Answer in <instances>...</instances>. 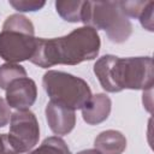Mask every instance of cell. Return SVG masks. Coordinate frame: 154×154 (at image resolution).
I'll return each instance as SVG.
<instances>
[{"label": "cell", "mask_w": 154, "mask_h": 154, "mask_svg": "<svg viewBox=\"0 0 154 154\" xmlns=\"http://www.w3.org/2000/svg\"><path fill=\"white\" fill-rule=\"evenodd\" d=\"M147 4L148 1H119V5L128 18H138Z\"/></svg>", "instance_id": "5bb4252c"}, {"label": "cell", "mask_w": 154, "mask_h": 154, "mask_svg": "<svg viewBox=\"0 0 154 154\" xmlns=\"http://www.w3.org/2000/svg\"><path fill=\"white\" fill-rule=\"evenodd\" d=\"M111 108L112 101L108 95L103 93L91 95L89 101L82 108L83 120L89 125H97L108 118Z\"/></svg>", "instance_id": "9c48e42d"}, {"label": "cell", "mask_w": 154, "mask_h": 154, "mask_svg": "<svg viewBox=\"0 0 154 154\" xmlns=\"http://www.w3.org/2000/svg\"><path fill=\"white\" fill-rule=\"evenodd\" d=\"M37 37L29 18L23 14L8 16L0 31V58L7 63L17 64L30 60L36 51Z\"/></svg>", "instance_id": "3957f363"}, {"label": "cell", "mask_w": 154, "mask_h": 154, "mask_svg": "<svg viewBox=\"0 0 154 154\" xmlns=\"http://www.w3.org/2000/svg\"><path fill=\"white\" fill-rule=\"evenodd\" d=\"M10 119H11L10 106L7 105L6 100L0 97V128H4L5 125H7Z\"/></svg>", "instance_id": "ac0fdd59"}, {"label": "cell", "mask_w": 154, "mask_h": 154, "mask_svg": "<svg viewBox=\"0 0 154 154\" xmlns=\"http://www.w3.org/2000/svg\"><path fill=\"white\" fill-rule=\"evenodd\" d=\"M46 119L55 135H67L76 125L75 111L51 100L46 106Z\"/></svg>", "instance_id": "ba28073f"}, {"label": "cell", "mask_w": 154, "mask_h": 154, "mask_svg": "<svg viewBox=\"0 0 154 154\" xmlns=\"http://www.w3.org/2000/svg\"><path fill=\"white\" fill-rule=\"evenodd\" d=\"M100 46L97 31L84 25L61 37L37 38L36 51L30 61L42 69L54 65H77L95 59Z\"/></svg>", "instance_id": "6da1fadb"}, {"label": "cell", "mask_w": 154, "mask_h": 154, "mask_svg": "<svg viewBox=\"0 0 154 154\" xmlns=\"http://www.w3.org/2000/svg\"><path fill=\"white\" fill-rule=\"evenodd\" d=\"M28 77L25 69L19 64L6 63L0 66V88L7 89V87L16 79Z\"/></svg>", "instance_id": "4fadbf2b"}, {"label": "cell", "mask_w": 154, "mask_h": 154, "mask_svg": "<svg viewBox=\"0 0 154 154\" xmlns=\"http://www.w3.org/2000/svg\"><path fill=\"white\" fill-rule=\"evenodd\" d=\"M153 8H154V2L153 1H148V4L144 7L143 12L138 17V19L141 22V25L144 29H147L148 31H153L154 30V26H153Z\"/></svg>", "instance_id": "2e32d148"}, {"label": "cell", "mask_w": 154, "mask_h": 154, "mask_svg": "<svg viewBox=\"0 0 154 154\" xmlns=\"http://www.w3.org/2000/svg\"><path fill=\"white\" fill-rule=\"evenodd\" d=\"M94 146L101 154H122L126 149V138L118 130H106L96 136Z\"/></svg>", "instance_id": "30bf717a"}, {"label": "cell", "mask_w": 154, "mask_h": 154, "mask_svg": "<svg viewBox=\"0 0 154 154\" xmlns=\"http://www.w3.org/2000/svg\"><path fill=\"white\" fill-rule=\"evenodd\" d=\"M42 85L51 101L73 111L82 109L91 97L90 87L83 78L63 71L48 70L43 75Z\"/></svg>", "instance_id": "5b68a950"}, {"label": "cell", "mask_w": 154, "mask_h": 154, "mask_svg": "<svg viewBox=\"0 0 154 154\" xmlns=\"http://www.w3.org/2000/svg\"><path fill=\"white\" fill-rule=\"evenodd\" d=\"M0 154H19L14 143L6 134H0Z\"/></svg>", "instance_id": "e0dca14e"}, {"label": "cell", "mask_w": 154, "mask_h": 154, "mask_svg": "<svg viewBox=\"0 0 154 154\" xmlns=\"http://www.w3.org/2000/svg\"><path fill=\"white\" fill-rule=\"evenodd\" d=\"M77 154H101V153L97 152L96 149H84V150L78 152Z\"/></svg>", "instance_id": "d6986e66"}, {"label": "cell", "mask_w": 154, "mask_h": 154, "mask_svg": "<svg viewBox=\"0 0 154 154\" xmlns=\"http://www.w3.org/2000/svg\"><path fill=\"white\" fill-rule=\"evenodd\" d=\"M94 73L108 93H119L124 89L146 91L152 89L154 82L150 57L119 58L106 54L94 64Z\"/></svg>", "instance_id": "7a4b0ae2"}, {"label": "cell", "mask_w": 154, "mask_h": 154, "mask_svg": "<svg viewBox=\"0 0 154 154\" xmlns=\"http://www.w3.org/2000/svg\"><path fill=\"white\" fill-rule=\"evenodd\" d=\"M28 154H71V150L63 138L59 136H51L43 140L37 148Z\"/></svg>", "instance_id": "7c38bea8"}, {"label": "cell", "mask_w": 154, "mask_h": 154, "mask_svg": "<svg viewBox=\"0 0 154 154\" xmlns=\"http://www.w3.org/2000/svg\"><path fill=\"white\" fill-rule=\"evenodd\" d=\"M37 87L29 77H22L13 81L6 89V102L17 111L29 109L36 101Z\"/></svg>", "instance_id": "52a82bcc"}, {"label": "cell", "mask_w": 154, "mask_h": 154, "mask_svg": "<svg viewBox=\"0 0 154 154\" xmlns=\"http://www.w3.org/2000/svg\"><path fill=\"white\" fill-rule=\"evenodd\" d=\"M81 22L95 30H105L114 43L125 42L132 32V24L119 1H84Z\"/></svg>", "instance_id": "277c9868"}, {"label": "cell", "mask_w": 154, "mask_h": 154, "mask_svg": "<svg viewBox=\"0 0 154 154\" xmlns=\"http://www.w3.org/2000/svg\"><path fill=\"white\" fill-rule=\"evenodd\" d=\"M10 138L19 154L32 149L40 138V126L36 116L30 111H16L10 119Z\"/></svg>", "instance_id": "8992f818"}, {"label": "cell", "mask_w": 154, "mask_h": 154, "mask_svg": "<svg viewBox=\"0 0 154 154\" xmlns=\"http://www.w3.org/2000/svg\"><path fill=\"white\" fill-rule=\"evenodd\" d=\"M84 1H55V10L58 14L66 22L77 23L81 22Z\"/></svg>", "instance_id": "8fae6325"}, {"label": "cell", "mask_w": 154, "mask_h": 154, "mask_svg": "<svg viewBox=\"0 0 154 154\" xmlns=\"http://www.w3.org/2000/svg\"><path fill=\"white\" fill-rule=\"evenodd\" d=\"M10 5L19 12H34L41 10L46 2L36 0H10Z\"/></svg>", "instance_id": "9a60e30c"}]
</instances>
